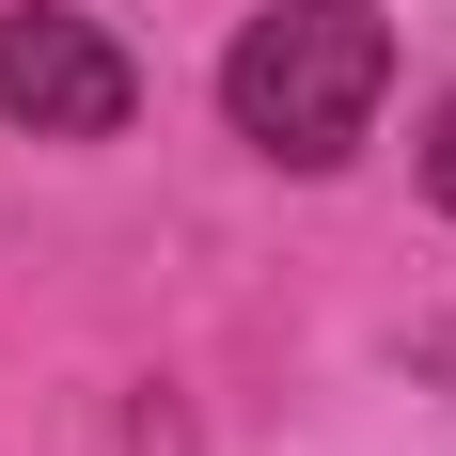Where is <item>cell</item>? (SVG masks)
<instances>
[{
  "label": "cell",
  "mask_w": 456,
  "mask_h": 456,
  "mask_svg": "<svg viewBox=\"0 0 456 456\" xmlns=\"http://www.w3.org/2000/svg\"><path fill=\"white\" fill-rule=\"evenodd\" d=\"M378 94H394V32H378L362 0H268V16L221 47L236 142H268L283 174H330V158L378 126Z\"/></svg>",
  "instance_id": "1"
},
{
  "label": "cell",
  "mask_w": 456,
  "mask_h": 456,
  "mask_svg": "<svg viewBox=\"0 0 456 456\" xmlns=\"http://www.w3.org/2000/svg\"><path fill=\"white\" fill-rule=\"evenodd\" d=\"M0 110L32 142H110L142 110V79H126V47L94 32L79 0H16V16H0Z\"/></svg>",
  "instance_id": "2"
},
{
  "label": "cell",
  "mask_w": 456,
  "mask_h": 456,
  "mask_svg": "<svg viewBox=\"0 0 456 456\" xmlns=\"http://www.w3.org/2000/svg\"><path fill=\"white\" fill-rule=\"evenodd\" d=\"M425 205L456 221V94H441V126H425Z\"/></svg>",
  "instance_id": "3"
}]
</instances>
